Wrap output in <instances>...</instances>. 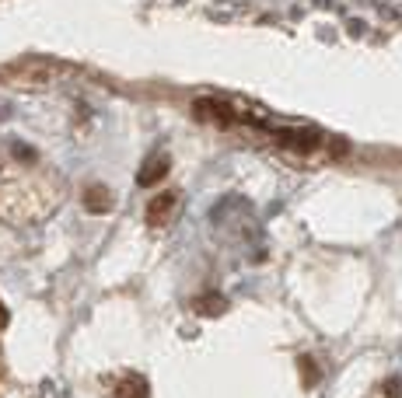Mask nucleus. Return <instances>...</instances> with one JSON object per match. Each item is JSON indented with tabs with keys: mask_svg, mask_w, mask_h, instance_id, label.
<instances>
[{
	"mask_svg": "<svg viewBox=\"0 0 402 398\" xmlns=\"http://www.w3.org/2000/svg\"><path fill=\"white\" fill-rule=\"evenodd\" d=\"M276 137L284 140L287 147H294V150H311V147H318V140H322L315 130H280Z\"/></svg>",
	"mask_w": 402,
	"mask_h": 398,
	"instance_id": "obj_6",
	"label": "nucleus"
},
{
	"mask_svg": "<svg viewBox=\"0 0 402 398\" xmlns=\"http://www.w3.org/2000/svg\"><path fill=\"white\" fill-rule=\"evenodd\" d=\"M168 172H172L168 154H150L147 161H144V168L137 172V185L150 189V185H157V182H165V178H168Z\"/></svg>",
	"mask_w": 402,
	"mask_h": 398,
	"instance_id": "obj_3",
	"label": "nucleus"
},
{
	"mask_svg": "<svg viewBox=\"0 0 402 398\" xmlns=\"http://www.w3.org/2000/svg\"><path fill=\"white\" fill-rule=\"evenodd\" d=\"M147 395H150V384L140 374H126L115 384V398H147Z\"/></svg>",
	"mask_w": 402,
	"mask_h": 398,
	"instance_id": "obj_5",
	"label": "nucleus"
},
{
	"mask_svg": "<svg viewBox=\"0 0 402 398\" xmlns=\"http://www.w3.org/2000/svg\"><path fill=\"white\" fill-rule=\"evenodd\" d=\"M192 112H196V119H203V123H217V126H231L234 123V112L224 102H217V98H196Z\"/></svg>",
	"mask_w": 402,
	"mask_h": 398,
	"instance_id": "obj_2",
	"label": "nucleus"
},
{
	"mask_svg": "<svg viewBox=\"0 0 402 398\" xmlns=\"http://www.w3.org/2000/svg\"><path fill=\"white\" fill-rule=\"evenodd\" d=\"M192 307H196L199 314L214 318V314H224V311H227V301H224L221 294H210V290H207V294H199V297H196V304H192Z\"/></svg>",
	"mask_w": 402,
	"mask_h": 398,
	"instance_id": "obj_7",
	"label": "nucleus"
},
{
	"mask_svg": "<svg viewBox=\"0 0 402 398\" xmlns=\"http://www.w3.org/2000/svg\"><path fill=\"white\" fill-rule=\"evenodd\" d=\"M112 203H115V199H112V192H109L105 185H88V189H85V210H88V213L102 217V213L112 210Z\"/></svg>",
	"mask_w": 402,
	"mask_h": 398,
	"instance_id": "obj_4",
	"label": "nucleus"
},
{
	"mask_svg": "<svg viewBox=\"0 0 402 398\" xmlns=\"http://www.w3.org/2000/svg\"><path fill=\"white\" fill-rule=\"evenodd\" d=\"M8 325H11V314H8L4 301H0V329H8Z\"/></svg>",
	"mask_w": 402,
	"mask_h": 398,
	"instance_id": "obj_9",
	"label": "nucleus"
},
{
	"mask_svg": "<svg viewBox=\"0 0 402 398\" xmlns=\"http://www.w3.org/2000/svg\"><path fill=\"white\" fill-rule=\"evenodd\" d=\"M175 213H179V192H175V189L157 192L150 203H147V224H150V227H165Z\"/></svg>",
	"mask_w": 402,
	"mask_h": 398,
	"instance_id": "obj_1",
	"label": "nucleus"
},
{
	"mask_svg": "<svg viewBox=\"0 0 402 398\" xmlns=\"http://www.w3.org/2000/svg\"><path fill=\"white\" fill-rule=\"evenodd\" d=\"M301 371H304V388H315V381H318V371H315V364L308 360V356H301Z\"/></svg>",
	"mask_w": 402,
	"mask_h": 398,
	"instance_id": "obj_8",
	"label": "nucleus"
}]
</instances>
